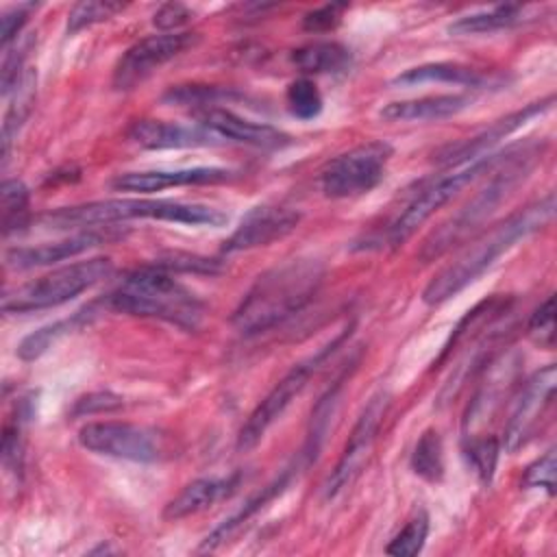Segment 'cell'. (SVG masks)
Returning a JSON list of instances; mask_svg holds the SVG:
<instances>
[{
	"instance_id": "5bb4252c",
	"label": "cell",
	"mask_w": 557,
	"mask_h": 557,
	"mask_svg": "<svg viewBox=\"0 0 557 557\" xmlns=\"http://www.w3.org/2000/svg\"><path fill=\"white\" fill-rule=\"evenodd\" d=\"M550 104H553V96H548L544 100H537V102H531V104H527V107H522V109H518V111L496 120L490 128L481 131L479 135L440 148L437 152H433V161H437L440 165H446V168H459V165L472 163V161H476V159H481L485 154H492V148L498 141H503L513 131L524 126L531 117L548 111Z\"/></svg>"
},
{
	"instance_id": "60d3db41",
	"label": "cell",
	"mask_w": 557,
	"mask_h": 557,
	"mask_svg": "<svg viewBox=\"0 0 557 557\" xmlns=\"http://www.w3.org/2000/svg\"><path fill=\"white\" fill-rule=\"evenodd\" d=\"M124 405V398L113 394V392H91L74 400L70 409V418H85L94 413H104V411H115Z\"/></svg>"
},
{
	"instance_id": "277c9868",
	"label": "cell",
	"mask_w": 557,
	"mask_h": 557,
	"mask_svg": "<svg viewBox=\"0 0 557 557\" xmlns=\"http://www.w3.org/2000/svg\"><path fill=\"white\" fill-rule=\"evenodd\" d=\"M161 220L176 222L187 226H224L228 215L209 205L196 202H176V200H152V198H107L83 202L74 207H61L41 215V224L46 228L65 231V228H83V226H109L122 220Z\"/></svg>"
},
{
	"instance_id": "52a82bcc",
	"label": "cell",
	"mask_w": 557,
	"mask_h": 557,
	"mask_svg": "<svg viewBox=\"0 0 557 557\" xmlns=\"http://www.w3.org/2000/svg\"><path fill=\"white\" fill-rule=\"evenodd\" d=\"M505 152L500 154H485L472 163L453 168L450 172L424 183L418 194L411 198V202L400 211V215L387 226L385 235L381 237L383 246H400L405 244L440 207H444L448 200H453L466 185L476 181L479 176L492 172Z\"/></svg>"
},
{
	"instance_id": "9a60e30c",
	"label": "cell",
	"mask_w": 557,
	"mask_h": 557,
	"mask_svg": "<svg viewBox=\"0 0 557 557\" xmlns=\"http://www.w3.org/2000/svg\"><path fill=\"white\" fill-rule=\"evenodd\" d=\"M300 222V211L283 205H259L250 209L228 239L222 246V252H242L259 246H268L276 239L289 235Z\"/></svg>"
},
{
	"instance_id": "603a6c76",
	"label": "cell",
	"mask_w": 557,
	"mask_h": 557,
	"mask_svg": "<svg viewBox=\"0 0 557 557\" xmlns=\"http://www.w3.org/2000/svg\"><path fill=\"white\" fill-rule=\"evenodd\" d=\"M483 76L479 70L463 65V63H453V61H437V63H424L418 67H411L403 74H398L392 85H403V87H416L422 83H450V85H466V87H479L483 85Z\"/></svg>"
},
{
	"instance_id": "2e32d148",
	"label": "cell",
	"mask_w": 557,
	"mask_h": 557,
	"mask_svg": "<svg viewBox=\"0 0 557 557\" xmlns=\"http://www.w3.org/2000/svg\"><path fill=\"white\" fill-rule=\"evenodd\" d=\"M235 178V172L228 168L198 165V168H178V170H144V172H124L111 181V187L117 191H161L183 185H215Z\"/></svg>"
},
{
	"instance_id": "7402d4cb",
	"label": "cell",
	"mask_w": 557,
	"mask_h": 557,
	"mask_svg": "<svg viewBox=\"0 0 557 557\" xmlns=\"http://www.w3.org/2000/svg\"><path fill=\"white\" fill-rule=\"evenodd\" d=\"M472 104L468 94H440L385 104L379 115L387 122H437L453 117Z\"/></svg>"
},
{
	"instance_id": "d6986e66",
	"label": "cell",
	"mask_w": 557,
	"mask_h": 557,
	"mask_svg": "<svg viewBox=\"0 0 557 557\" xmlns=\"http://www.w3.org/2000/svg\"><path fill=\"white\" fill-rule=\"evenodd\" d=\"M109 239V233H98V231H85L78 235H72L61 242H50V244H39V246H15L9 248L4 255V261L13 270H30V268H44L59 263L63 259L76 257L98 244H104Z\"/></svg>"
},
{
	"instance_id": "7a4b0ae2",
	"label": "cell",
	"mask_w": 557,
	"mask_h": 557,
	"mask_svg": "<svg viewBox=\"0 0 557 557\" xmlns=\"http://www.w3.org/2000/svg\"><path fill=\"white\" fill-rule=\"evenodd\" d=\"M555 215V194L518 209L490 231H485L472 246H468L453 263L437 272L422 292L426 305H442L457 296L463 287L474 283L503 252L513 248L520 239L544 228Z\"/></svg>"
},
{
	"instance_id": "836d02e7",
	"label": "cell",
	"mask_w": 557,
	"mask_h": 557,
	"mask_svg": "<svg viewBox=\"0 0 557 557\" xmlns=\"http://www.w3.org/2000/svg\"><path fill=\"white\" fill-rule=\"evenodd\" d=\"M33 46H35V33H28V35H22L20 39H15V46L4 48V59H2V70H0V85H2L4 98L9 94H13V89L26 74L24 63H26Z\"/></svg>"
},
{
	"instance_id": "8d00e7d4",
	"label": "cell",
	"mask_w": 557,
	"mask_h": 557,
	"mask_svg": "<svg viewBox=\"0 0 557 557\" xmlns=\"http://www.w3.org/2000/svg\"><path fill=\"white\" fill-rule=\"evenodd\" d=\"M429 535V516L424 511H418L409 522L392 537L385 553L398 555V557H413L422 550L424 540Z\"/></svg>"
},
{
	"instance_id": "484cf974",
	"label": "cell",
	"mask_w": 557,
	"mask_h": 557,
	"mask_svg": "<svg viewBox=\"0 0 557 557\" xmlns=\"http://www.w3.org/2000/svg\"><path fill=\"white\" fill-rule=\"evenodd\" d=\"M342 379H337L322 396L320 400L315 403L313 411H311V420H309V431H307V437H305V444L298 453V457L302 459L305 466L313 463L322 450V444L331 431V422H333V416L337 411V405H339V392H342Z\"/></svg>"
},
{
	"instance_id": "ac0fdd59",
	"label": "cell",
	"mask_w": 557,
	"mask_h": 557,
	"mask_svg": "<svg viewBox=\"0 0 557 557\" xmlns=\"http://www.w3.org/2000/svg\"><path fill=\"white\" fill-rule=\"evenodd\" d=\"M198 115V124H202L205 128L213 131L215 135H220L226 141H237V144H246V146H255V148H283L292 144V137L270 124H259V122H250L237 113H233L231 109H222V107H207L196 111Z\"/></svg>"
},
{
	"instance_id": "3957f363",
	"label": "cell",
	"mask_w": 557,
	"mask_h": 557,
	"mask_svg": "<svg viewBox=\"0 0 557 557\" xmlns=\"http://www.w3.org/2000/svg\"><path fill=\"white\" fill-rule=\"evenodd\" d=\"M102 305L117 313L163 320L185 331L198 329L205 315L202 300L154 263L128 272Z\"/></svg>"
},
{
	"instance_id": "5b68a950",
	"label": "cell",
	"mask_w": 557,
	"mask_h": 557,
	"mask_svg": "<svg viewBox=\"0 0 557 557\" xmlns=\"http://www.w3.org/2000/svg\"><path fill=\"white\" fill-rule=\"evenodd\" d=\"M537 161V148L520 146L503 154L500 163L492 170V178L481 191L472 196L453 218H448L437 231H433L418 250V259L429 263L446 255L453 246L472 235L503 202L505 198L529 176Z\"/></svg>"
},
{
	"instance_id": "4fadbf2b",
	"label": "cell",
	"mask_w": 557,
	"mask_h": 557,
	"mask_svg": "<svg viewBox=\"0 0 557 557\" xmlns=\"http://www.w3.org/2000/svg\"><path fill=\"white\" fill-rule=\"evenodd\" d=\"M553 398H555V366L550 363L533 372L520 385V394L516 396V403L503 435L505 450L509 453L518 450L537 433L542 420L553 407Z\"/></svg>"
},
{
	"instance_id": "cb8c5ba5",
	"label": "cell",
	"mask_w": 557,
	"mask_h": 557,
	"mask_svg": "<svg viewBox=\"0 0 557 557\" xmlns=\"http://www.w3.org/2000/svg\"><path fill=\"white\" fill-rule=\"evenodd\" d=\"M513 376V363L509 359H503L500 363H494L492 376L479 387L474 398L468 405V411L463 416V433L468 435L472 429H476L498 405L505 396L507 383Z\"/></svg>"
},
{
	"instance_id": "d4e9b609",
	"label": "cell",
	"mask_w": 557,
	"mask_h": 557,
	"mask_svg": "<svg viewBox=\"0 0 557 557\" xmlns=\"http://www.w3.org/2000/svg\"><path fill=\"white\" fill-rule=\"evenodd\" d=\"M350 50L337 41H313L292 52V63L302 74H337L350 67Z\"/></svg>"
},
{
	"instance_id": "1f68e13d",
	"label": "cell",
	"mask_w": 557,
	"mask_h": 557,
	"mask_svg": "<svg viewBox=\"0 0 557 557\" xmlns=\"http://www.w3.org/2000/svg\"><path fill=\"white\" fill-rule=\"evenodd\" d=\"M242 98L231 87H213V85H178L165 91L163 102L168 104H187L196 111L207 107H218L220 100Z\"/></svg>"
},
{
	"instance_id": "4316f807",
	"label": "cell",
	"mask_w": 557,
	"mask_h": 557,
	"mask_svg": "<svg viewBox=\"0 0 557 557\" xmlns=\"http://www.w3.org/2000/svg\"><path fill=\"white\" fill-rule=\"evenodd\" d=\"M91 307L89 309H83V311H76L74 315L70 318H63V320H57V322H50L46 326H39L37 331H33L30 335H26L20 346H17V357L24 359V361H35L39 359L50 346H54L61 337L70 335L72 331H78L81 326H85L91 318Z\"/></svg>"
},
{
	"instance_id": "74e56055",
	"label": "cell",
	"mask_w": 557,
	"mask_h": 557,
	"mask_svg": "<svg viewBox=\"0 0 557 557\" xmlns=\"http://www.w3.org/2000/svg\"><path fill=\"white\" fill-rule=\"evenodd\" d=\"M529 337L540 346V348H553L555 346V298L548 296L529 318L527 324Z\"/></svg>"
},
{
	"instance_id": "7bdbcfd3",
	"label": "cell",
	"mask_w": 557,
	"mask_h": 557,
	"mask_svg": "<svg viewBox=\"0 0 557 557\" xmlns=\"http://www.w3.org/2000/svg\"><path fill=\"white\" fill-rule=\"evenodd\" d=\"M35 9H37V4L28 2V4L11 7L2 13V17H0V44H2V48H9L11 41H15L20 37L22 26L28 22L30 11H35Z\"/></svg>"
},
{
	"instance_id": "83f0119b",
	"label": "cell",
	"mask_w": 557,
	"mask_h": 557,
	"mask_svg": "<svg viewBox=\"0 0 557 557\" xmlns=\"http://www.w3.org/2000/svg\"><path fill=\"white\" fill-rule=\"evenodd\" d=\"M524 20V7L520 4H496L485 11L468 13L448 24L450 35H479L509 28Z\"/></svg>"
},
{
	"instance_id": "ee69618b",
	"label": "cell",
	"mask_w": 557,
	"mask_h": 557,
	"mask_svg": "<svg viewBox=\"0 0 557 557\" xmlns=\"http://www.w3.org/2000/svg\"><path fill=\"white\" fill-rule=\"evenodd\" d=\"M189 20H191V9L185 7L183 2H165L152 15V24L163 33H174Z\"/></svg>"
},
{
	"instance_id": "8992f818",
	"label": "cell",
	"mask_w": 557,
	"mask_h": 557,
	"mask_svg": "<svg viewBox=\"0 0 557 557\" xmlns=\"http://www.w3.org/2000/svg\"><path fill=\"white\" fill-rule=\"evenodd\" d=\"M113 272L109 257H91L87 261H74L61 265L26 285L2 296L4 313H30L50 307H59L85 289L94 287Z\"/></svg>"
},
{
	"instance_id": "7c38bea8",
	"label": "cell",
	"mask_w": 557,
	"mask_h": 557,
	"mask_svg": "<svg viewBox=\"0 0 557 557\" xmlns=\"http://www.w3.org/2000/svg\"><path fill=\"white\" fill-rule=\"evenodd\" d=\"M198 41L196 33H161L133 44L115 63L111 85L113 89L128 91L154 74L161 65L185 52Z\"/></svg>"
},
{
	"instance_id": "f1b7e54d",
	"label": "cell",
	"mask_w": 557,
	"mask_h": 557,
	"mask_svg": "<svg viewBox=\"0 0 557 557\" xmlns=\"http://www.w3.org/2000/svg\"><path fill=\"white\" fill-rule=\"evenodd\" d=\"M411 470L429 483H437L444 476V446L435 429L422 431L411 453Z\"/></svg>"
},
{
	"instance_id": "d590c367",
	"label": "cell",
	"mask_w": 557,
	"mask_h": 557,
	"mask_svg": "<svg viewBox=\"0 0 557 557\" xmlns=\"http://www.w3.org/2000/svg\"><path fill=\"white\" fill-rule=\"evenodd\" d=\"M126 4L122 2H111V0H87V2H78L70 9L67 13V35H76L83 28H89L94 24L107 22L111 20L115 13L124 11Z\"/></svg>"
},
{
	"instance_id": "ffe728a7",
	"label": "cell",
	"mask_w": 557,
	"mask_h": 557,
	"mask_svg": "<svg viewBox=\"0 0 557 557\" xmlns=\"http://www.w3.org/2000/svg\"><path fill=\"white\" fill-rule=\"evenodd\" d=\"M242 483V472L228 476H205L185 485L163 509L165 520H181L228 498Z\"/></svg>"
},
{
	"instance_id": "d6a6232c",
	"label": "cell",
	"mask_w": 557,
	"mask_h": 557,
	"mask_svg": "<svg viewBox=\"0 0 557 557\" xmlns=\"http://www.w3.org/2000/svg\"><path fill=\"white\" fill-rule=\"evenodd\" d=\"M463 453L468 457L470 468L483 483H490L496 470L500 442L494 435H468L463 444Z\"/></svg>"
},
{
	"instance_id": "6da1fadb",
	"label": "cell",
	"mask_w": 557,
	"mask_h": 557,
	"mask_svg": "<svg viewBox=\"0 0 557 557\" xmlns=\"http://www.w3.org/2000/svg\"><path fill=\"white\" fill-rule=\"evenodd\" d=\"M324 281V265L313 257H296L257 276L233 311V326L244 337L274 329L302 311Z\"/></svg>"
},
{
	"instance_id": "9c48e42d",
	"label": "cell",
	"mask_w": 557,
	"mask_h": 557,
	"mask_svg": "<svg viewBox=\"0 0 557 557\" xmlns=\"http://www.w3.org/2000/svg\"><path fill=\"white\" fill-rule=\"evenodd\" d=\"M394 148L387 141L359 144L326 163L320 185L326 198H355L372 191L383 178Z\"/></svg>"
},
{
	"instance_id": "b9f144b4",
	"label": "cell",
	"mask_w": 557,
	"mask_h": 557,
	"mask_svg": "<svg viewBox=\"0 0 557 557\" xmlns=\"http://www.w3.org/2000/svg\"><path fill=\"white\" fill-rule=\"evenodd\" d=\"M555 450H546L540 459H535L527 470H524V476H522V485L527 490L531 487H542L546 490L550 496L555 494Z\"/></svg>"
},
{
	"instance_id": "f546056e",
	"label": "cell",
	"mask_w": 557,
	"mask_h": 557,
	"mask_svg": "<svg viewBox=\"0 0 557 557\" xmlns=\"http://www.w3.org/2000/svg\"><path fill=\"white\" fill-rule=\"evenodd\" d=\"M13 94H15V100L9 104V109L4 113V122H2V157L4 159L9 154L13 137L17 135L20 126L28 117L33 102H35V72L33 70H26V74L22 76V81L17 83Z\"/></svg>"
},
{
	"instance_id": "ba28073f",
	"label": "cell",
	"mask_w": 557,
	"mask_h": 557,
	"mask_svg": "<svg viewBox=\"0 0 557 557\" xmlns=\"http://www.w3.org/2000/svg\"><path fill=\"white\" fill-rule=\"evenodd\" d=\"M350 335V329H344L337 337H333L326 346H322L315 355L298 361L268 394L265 398L252 409V413L248 416V420L242 424L239 433H237V442L235 448L239 453H246L250 448H255L261 437L268 433V429L285 413V409L296 400V396L305 389V385L309 383L311 374L335 352L337 346H342V342Z\"/></svg>"
},
{
	"instance_id": "4dcf8cb0",
	"label": "cell",
	"mask_w": 557,
	"mask_h": 557,
	"mask_svg": "<svg viewBox=\"0 0 557 557\" xmlns=\"http://www.w3.org/2000/svg\"><path fill=\"white\" fill-rule=\"evenodd\" d=\"M28 187L17 178L2 183V233L11 235L28 224Z\"/></svg>"
},
{
	"instance_id": "e0dca14e",
	"label": "cell",
	"mask_w": 557,
	"mask_h": 557,
	"mask_svg": "<svg viewBox=\"0 0 557 557\" xmlns=\"http://www.w3.org/2000/svg\"><path fill=\"white\" fill-rule=\"evenodd\" d=\"M126 137L148 150H168V148H205L220 146L224 139L202 124H181L163 120H137L126 131Z\"/></svg>"
},
{
	"instance_id": "ab89813d",
	"label": "cell",
	"mask_w": 557,
	"mask_h": 557,
	"mask_svg": "<svg viewBox=\"0 0 557 557\" xmlns=\"http://www.w3.org/2000/svg\"><path fill=\"white\" fill-rule=\"evenodd\" d=\"M346 11H348L346 2H329L318 9H311L302 15V30H307V33L333 30L342 22Z\"/></svg>"
},
{
	"instance_id": "8fae6325",
	"label": "cell",
	"mask_w": 557,
	"mask_h": 557,
	"mask_svg": "<svg viewBox=\"0 0 557 557\" xmlns=\"http://www.w3.org/2000/svg\"><path fill=\"white\" fill-rule=\"evenodd\" d=\"M389 409V394L379 389L376 394L370 396V400L366 403L363 411L359 413L348 442L333 468V472L329 474L326 483H324V494L326 498L337 496L342 490H346L363 470L370 450L376 442V433L385 420V413Z\"/></svg>"
},
{
	"instance_id": "44dd1931",
	"label": "cell",
	"mask_w": 557,
	"mask_h": 557,
	"mask_svg": "<svg viewBox=\"0 0 557 557\" xmlns=\"http://www.w3.org/2000/svg\"><path fill=\"white\" fill-rule=\"evenodd\" d=\"M298 468H305V463H302L300 457L296 459V463L287 466L272 483H268L265 487H261V492H257V494H252L248 500H244V505H242L237 511H233L228 518H224V520L202 540L200 550H215L218 546H222L242 524H246L255 513H259L268 503H272L276 496H281V494L287 490V485L292 483V479H294V474L298 472Z\"/></svg>"
},
{
	"instance_id": "f35d334b",
	"label": "cell",
	"mask_w": 557,
	"mask_h": 557,
	"mask_svg": "<svg viewBox=\"0 0 557 557\" xmlns=\"http://www.w3.org/2000/svg\"><path fill=\"white\" fill-rule=\"evenodd\" d=\"M154 265L163 268L165 272H196V274L220 272V261L198 257V255H187V252H170L159 261H154Z\"/></svg>"
},
{
	"instance_id": "30bf717a",
	"label": "cell",
	"mask_w": 557,
	"mask_h": 557,
	"mask_svg": "<svg viewBox=\"0 0 557 557\" xmlns=\"http://www.w3.org/2000/svg\"><path fill=\"white\" fill-rule=\"evenodd\" d=\"M78 444L96 455L150 463L163 455L161 435L133 422H89L78 431Z\"/></svg>"
},
{
	"instance_id": "e575fe53",
	"label": "cell",
	"mask_w": 557,
	"mask_h": 557,
	"mask_svg": "<svg viewBox=\"0 0 557 557\" xmlns=\"http://www.w3.org/2000/svg\"><path fill=\"white\" fill-rule=\"evenodd\" d=\"M287 109L298 120H313L322 111V94L311 78H296L285 91Z\"/></svg>"
}]
</instances>
